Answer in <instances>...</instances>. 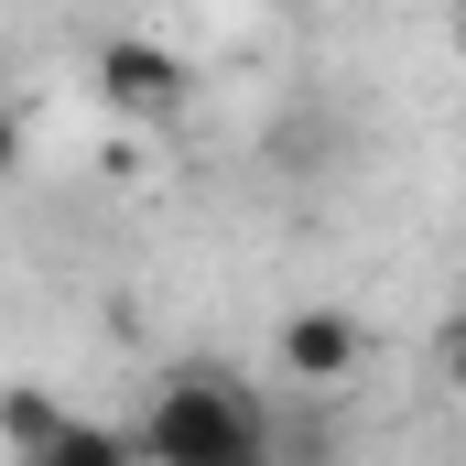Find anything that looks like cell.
<instances>
[{"mask_svg": "<svg viewBox=\"0 0 466 466\" xmlns=\"http://www.w3.org/2000/svg\"><path fill=\"white\" fill-rule=\"evenodd\" d=\"M141 456L152 466H271V423H260V401L238 390L228 369H174L152 401H141Z\"/></svg>", "mask_w": 466, "mask_h": 466, "instance_id": "1", "label": "cell"}, {"mask_svg": "<svg viewBox=\"0 0 466 466\" xmlns=\"http://www.w3.org/2000/svg\"><path fill=\"white\" fill-rule=\"evenodd\" d=\"M87 87H98L119 119H174L185 109V55L152 44V33H109V44L87 55Z\"/></svg>", "mask_w": 466, "mask_h": 466, "instance_id": "2", "label": "cell"}, {"mask_svg": "<svg viewBox=\"0 0 466 466\" xmlns=\"http://www.w3.org/2000/svg\"><path fill=\"white\" fill-rule=\"evenodd\" d=\"M271 348H282V369H293L304 390H337V380L358 369V348H369V337H358L348 304H304V315H282V337H271Z\"/></svg>", "mask_w": 466, "mask_h": 466, "instance_id": "3", "label": "cell"}, {"mask_svg": "<svg viewBox=\"0 0 466 466\" xmlns=\"http://www.w3.org/2000/svg\"><path fill=\"white\" fill-rule=\"evenodd\" d=\"M0 434H11V466H44L66 434H76V412L55 401V390H33V380H11L0 390Z\"/></svg>", "mask_w": 466, "mask_h": 466, "instance_id": "4", "label": "cell"}, {"mask_svg": "<svg viewBox=\"0 0 466 466\" xmlns=\"http://www.w3.org/2000/svg\"><path fill=\"white\" fill-rule=\"evenodd\" d=\"M44 466H152V456H141V434H109V423H76V434H66V445H55Z\"/></svg>", "mask_w": 466, "mask_h": 466, "instance_id": "5", "label": "cell"}, {"mask_svg": "<svg viewBox=\"0 0 466 466\" xmlns=\"http://www.w3.org/2000/svg\"><path fill=\"white\" fill-rule=\"evenodd\" d=\"M445 380H456V390H466V315H456V326H445Z\"/></svg>", "mask_w": 466, "mask_h": 466, "instance_id": "6", "label": "cell"}, {"mask_svg": "<svg viewBox=\"0 0 466 466\" xmlns=\"http://www.w3.org/2000/svg\"><path fill=\"white\" fill-rule=\"evenodd\" d=\"M271 11H293V0H271Z\"/></svg>", "mask_w": 466, "mask_h": 466, "instance_id": "7", "label": "cell"}]
</instances>
